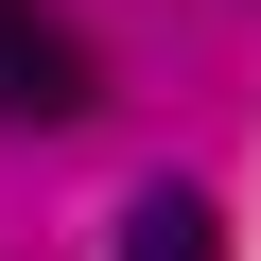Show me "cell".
Returning a JSON list of instances; mask_svg holds the SVG:
<instances>
[{"instance_id":"cell-1","label":"cell","mask_w":261,"mask_h":261,"mask_svg":"<svg viewBox=\"0 0 261 261\" xmlns=\"http://www.w3.org/2000/svg\"><path fill=\"white\" fill-rule=\"evenodd\" d=\"M87 105V53L35 18V0H0V122H70Z\"/></svg>"},{"instance_id":"cell-2","label":"cell","mask_w":261,"mask_h":261,"mask_svg":"<svg viewBox=\"0 0 261 261\" xmlns=\"http://www.w3.org/2000/svg\"><path fill=\"white\" fill-rule=\"evenodd\" d=\"M122 261H226V209H209V192H174V174H157V192H140V209H122Z\"/></svg>"}]
</instances>
